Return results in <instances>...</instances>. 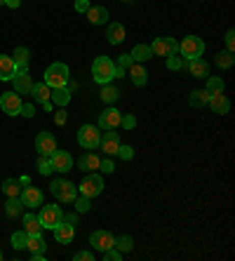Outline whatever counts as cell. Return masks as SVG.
<instances>
[{"instance_id":"34","label":"cell","mask_w":235,"mask_h":261,"mask_svg":"<svg viewBox=\"0 0 235 261\" xmlns=\"http://www.w3.org/2000/svg\"><path fill=\"white\" fill-rule=\"evenodd\" d=\"M207 101H210V94H207L205 90H193L188 94V103H191L193 109H202V106H207Z\"/></svg>"},{"instance_id":"3","label":"cell","mask_w":235,"mask_h":261,"mask_svg":"<svg viewBox=\"0 0 235 261\" xmlns=\"http://www.w3.org/2000/svg\"><path fill=\"white\" fill-rule=\"evenodd\" d=\"M202 52H205V43H202V38H198V36H186L179 43V57L184 61L198 59V57H202Z\"/></svg>"},{"instance_id":"50","label":"cell","mask_w":235,"mask_h":261,"mask_svg":"<svg viewBox=\"0 0 235 261\" xmlns=\"http://www.w3.org/2000/svg\"><path fill=\"white\" fill-rule=\"evenodd\" d=\"M66 120H68V116H66V109H59V111H57V113H55V122H57V125H59V127H61V125H66Z\"/></svg>"},{"instance_id":"24","label":"cell","mask_w":235,"mask_h":261,"mask_svg":"<svg viewBox=\"0 0 235 261\" xmlns=\"http://www.w3.org/2000/svg\"><path fill=\"white\" fill-rule=\"evenodd\" d=\"M49 101L55 103V106H59V109H66L68 103H71V90H68V85L52 90V94H49Z\"/></svg>"},{"instance_id":"6","label":"cell","mask_w":235,"mask_h":261,"mask_svg":"<svg viewBox=\"0 0 235 261\" xmlns=\"http://www.w3.org/2000/svg\"><path fill=\"white\" fill-rule=\"evenodd\" d=\"M61 217H64V212H61L59 205H40V212H38V219H40V226L42 231H52L55 226L61 224Z\"/></svg>"},{"instance_id":"39","label":"cell","mask_w":235,"mask_h":261,"mask_svg":"<svg viewBox=\"0 0 235 261\" xmlns=\"http://www.w3.org/2000/svg\"><path fill=\"white\" fill-rule=\"evenodd\" d=\"M26 238H29L26 231H14L12 238H10V243H12L14 249H26Z\"/></svg>"},{"instance_id":"33","label":"cell","mask_w":235,"mask_h":261,"mask_svg":"<svg viewBox=\"0 0 235 261\" xmlns=\"http://www.w3.org/2000/svg\"><path fill=\"white\" fill-rule=\"evenodd\" d=\"M226 90V83H223V78H219V75H207V85H205V92L207 94H221V92Z\"/></svg>"},{"instance_id":"48","label":"cell","mask_w":235,"mask_h":261,"mask_svg":"<svg viewBox=\"0 0 235 261\" xmlns=\"http://www.w3.org/2000/svg\"><path fill=\"white\" fill-rule=\"evenodd\" d=\"M61 221H66V224H71V226H78L80 214L78 212H68V214H64V217H61Z\"/></svg>"},{"instance_id":"32","label":"cell","mask_w":235,"mask_h":261,"mask_svg":"<svg viewBox=\"0 0 235 261\" xmlns=\"http://www.w3.org/2000/svg\"><path fill=\"white\" fill-rule=\"evenodd\" d=\"M26 249H31V254H45L47 243L42 240V236H29L26 238Z\"/></svg>"},{"instance_id":"51","label":"cell","mask_w":235,"mask_h":261,"mask_svg":"<svg viewBox=\"0 0 235 261\" xmlns=\"http://www.w3.org/2000/svg\"><path fill=\"white\" fill-rule=\"evenodd\" d=\"M92 259H94V254H92V252H87V249L75 252V256H73V261H92Z\"/></svg>"},{"instance_id":"9","label":"cell","mask_w":235,"mask_h":261,"mask_svg":"<svg viewBox=\"0 0 235 261\" xmlns=\"http://www.w3.org/2000/svg\"><path fill=\"white\" fill-rule=\"evenodd\" d=\"M21 94H17V92H3V97H0V109H3V113H7V116H19L21 113Z\"/></svg>"},{"instance_id":"21","label":"cell","mask_w":235,"mask_h":261,"mask_svg":"<svg viewBox=\"0 0 235 261\" xmlns=\"http://www.w3.org/2000/svg\"><path fill=\"white\" fill-rule=\"evenodd\" d=\"M106 38H109V43H111V45H120L122 40L127 38L125 26H122L120 21H111L109 29H106Z\"/></svg>"},{"instance_id":"38","label":"cell","mask_w":235,"mask_h":261,"mask_svg":"<svg viewBox=\"0 0 235 261\" xmlns=\"http://www.w3.org/2000/svg\"><path fill=\"white\" fill-rule=\"evenodd\" d=\"M73 202H75V212L78 214H85L92 210V198H87V195H78Z\"/></svg>"},{"instance_id":"57","label":"cell","mask_w":235,"mask_h":261,"mask_svg":"<svg viewBox=\"0 0 235 261\" xmlns=\"http://www.w3.org/2000/svg\"><path fill=\"white\" fill-rule=\"evenodd\" d=\"M0 5H5V0H0Z\"/></svg>"},{"instance_id":"43","label":"cell","mask_w":235,"mask_h":261,"mask_svg":"<svg viewBox=\"0 0 235 261\" xmlns=\"http://www.w3.org/2000/svg\"><path fill=\"white\" fill-rule=\"evenodd\" d=\"M120 127L122 129H134L137 127V118H134L132 113H125V116L120 118Z\"/></svg>"},{"instance_id":"46","label":"cell","mask_w":235,"mask_h":261,"mask_svg":"<svg viewBox=\"0 0 235 261\" xmlns=\"http://www.w3.org/2000/svg\"><path fill=\"white\" fill-rule=\"evenodd\" d=\"M99 170H101L103 174H113V172H115V165H113V160H111V158L101 160V163H99Z\"/></svg>"},{"instance_id":"19","label":"cell","mask_w":235,"mask_h":261,"mask_svg":"<svg viewBox=\"0 0 235 261\" xmlns=\"http://www.w3.org/2000/svg\"><path fill=\"white\" fill-rule=\"evenodd\" d=\"M207 106L212 109V113H217V116H226L230 111V101L226 99V94H212L210 101H207Z\"/></svg>"},{"instance_id":"53","label":"cell","mask_w":235,"mask_h":261,"mask_svg":"<svg viewBox=\"0 0 235 261\" xmlns=\"http://www.w3.org/2000/svg\"><path fill=\"white\" fill-rule=\"evenodd\" d=\"M5 5L10 7V10H17V7L21 5V0H5Z\"/></svg>"},{"instance_id":"8","label":"cell","mask_w":235,"mask_h":261,"mask_svg":"<svg viewBox=\"0 0 235 261\" xmlns=\"http://www.w3.org/2000/svg\"><path fill=\"white\" fill-rule=\"evenodd\" d=\"M151 49H153V55L155 57H172V55H179V43H176L174 38H169V36H165V38H155L151 43Z\"/></svg>"},{"instance_id":"29","label":"cell","mask_w":235,"mask_h":261,"mask_svg":"<svg viewBox=\"0 0 235 261\" xmlns=\"http://www.w3.org/2000/svg\"><path fill=\"white\" fill-rule=\"evenodd\" d=\"M99 97H101V101L106 103V106H113L118 99H120V90L118 87H113L109 83V85H101V92H99Z\"/></svg>"},{"instance_id":"2","label":"cell","mask_w":235,"mask_h":261,"mask_svg":"<svg viewBox=\"0 0 235 261\" xmlns=\"http://www.w3.org/2000/svg\"><path fill=\"white\" fill-rule=\"evenodd\" d=\"M68 78H71V73H68V66L66 64H61V61H55L52 66L45 68V85L49 90H57V87H66L68 85Z\"/></svg>"},{"instance_id":"12","label":"cell","mask_w":235,"mask_h":261,"mask_svg":"<svg viewBox=\"0 0 235 261\" xmlns=\"http://www.w3.org/2000/svg\"><path fill=\"white\" fill-rule=\"evenodd\" d=\"M19 200H21V205L24 207H40L42 205V200H45V195H42V191L40 189H36V186H24L21 189V193H19Z\"/></svg>"},{"instance_id":"1","label":"cell","mask_w":235,"mask_h":261,"mask_svg":"<svg viewBox=\"0 0 235 261\" xmlns=\"http://www.w3.org/2000/svg\"><path fill=\"white\" fill-rule=\"evenodd\" d=\"M92 78L99 85H109L115 78V61L111 57H97L92 61Z\"/></svg>"},{"instance_id":"14","label":"cell","mask_w":235,"mask_h":261,"mask_svg":"<svg viewBox=\"0 0 235 261\" xmlns=\"http://www.w3.org/2000/svg\"><path fill=\"white\" fill-rule=\"evenodd\" d=\"M99 146H101V151L111 158V155H115V153H118V146H120V134L113 132V129H103Z\"/></svg>"},{"instance_id":"54","label":"cell","mask_w":235,"mask_h":261,"mask_svg":"<svg viewBox=\"0 0 235 261\" xmlns=\"http://www.w3.org/2000/svg\"><path fill=\"white\" fill-rule=\"evenodd\" d=\"M125 73H127V68H122V66L115 64V78H125Z\"/></svg>"},{"instance_id":"16","label":"cell","mask_w":235,"mask_h":261,"mask_svg":"<svg viewBox=\"0 0 235 261\" xmlns=\"http://www.w3.org/2000/svg\"><path fill=\"white\" fill-rule=\"evenodd\" d=\"M184 66H186V71L191 73L193 78H207V75H210V64H207L202 57H198V59H186Z\"/></svg>"},{"instance_id":"4","label":"cell","mask_w":235,"mask_h":261,"mask_svg":"<svg viewBox=\"0 0 235 261\" xmlns=\"http://www.w3.org/2000/svg\"><path fill=\"white\" fill-rule=\"evenodd\" d=\"M49 189L59 202H73L78 198V186H73L71 181H64V179H52Z\"/></svg>"},{"instance_id":"45","label":"cell","mask_w":235,"mask_h":261,"mask_svg":"<svg viewBox=\"0 0 235 261\" xmlns=\"http://www.w3.org/2000/svg\"><path fill=\"white\" fill-rule=\"evenodd\" d=\"M223 40H226V49H228V52H233V49H235V31H233V29L226 31Z\"/></svg>"},{"instance_id":"23","label":"cell","mask_w":235,"mask_h":261,"mask_svg":"<svg viewBox=\"0 0 235 261\" xmlns=\"http://www.w3.org/2000/svg\"><path fill=\"white\" fill-rule=\"evenodd\" d=\"M129 80H132L137 87H144L148 83V71H146L144 64H137L134 61L132 66H129Z\"/></svg>"},{"instance_id":"49","label":"cell","mask_w":235,"mask_h":261,"mask_svg":"<svg viewBox=\"0 0 235 261\" xmlns=\"http://www.w3.org/2000/svg\"><path fill=\"white\" fill-rule=\"evenodd\" d=\"M132 64H134L132 55H127V52H125V55H120V57H118V66H122V68H129V66H132Z\"/></svg>"},{"instance_id":"26","label":"cell","mask_w":235,"mask_h":261,"mask_svg":"<svg viewBox=\"0 0 235 261\" xmlns=\"http://www.w3.org/2000/svg\"><path fill=\"white\" fill-rule=\"evenodd\" d=\"M129 55H132V59L137 61V64H146L148 59H153V57H155V55H153V49H151V45H144V43L134 45V49L129 52Z\"/></svg>"},{"instance_id":"25","label":"cell","mask_w":235,"mask_h":261,"mask_svg":"<svg viewBox=\"0 0 235 261\" xmlns=\"http://www.w3.org/2000/svg\"><path fill=\"white\" fill-rule=\"evenodd\" d=\"M21 219H24V231L29 233V236H42V226H40L38 214L29 212V214H21Z\"/></svg>"},{"instance_id":"52","label":"cell","mask_w":235,"mask_h":261,"mask_svg":"<svg viewBox=\"0 0 235 261\" xmlns=\"http://www.w3.org/2000/svg\"><path fill=\"white\" fill-rule=\"evenodd\" d=\"M90 10V0H75V12H87Z\"/></svg>"},{"instance_id":"37","label":"cell","mask_w":235,"mask_h":261,"mask_svg":"<svg viewBox=\"0 0 235 261\" xmlns=\"http://www.w3.org/2000/svg\"><path fill=\"white\" fill-rule=\"evenodd\" d=\"M214 64H217L219 68H230L235 64V55H233V52H228V49L217 52V57H214Z\"/></svg>"},{"instance_id":"55","label":"cell","mask_w":235,"mask_h":261,"mask_svg":"<svg viewBox=\"0 0 235 261\" xmlns=\"http://www.w3.org/2000/svg\"><path fill=\"white\" fill-rule=\"evenodd\" d=\"M52 106H55V103H52V101H45V103H42V109H45V111H49V113H52Z\"/></svg>"},{"instance_id":"20","label":"cell","mask_w":235,"mask_h":261,"mask_svg":"<svg viewBox=\"0 0 235 261\" xmlns=\"http://www.w3.org/2000/svg\"><path fill=\"white\" fill-rule=\"evenodd\" d=\"M17 64L10 55H0V80H12L17 75Z\"/></svg>"},{"instance_id":"44","label":"cell","mask_w":235,"mask_h":261,"mask_svg":"<svg viewBox=\"0 0 235 261\" xmlns=\"http://www.w3.org/2000/svg\"><path fill=\"white\" fill-rule=\"evenodd\" d=\"M122 256H125V254H122V252H118L115 247H111V249H106V252H103V259H106V261H120Z\"/></svg>"},{"instance_id":"36","label":"cell","mask_w":235,"mask_h":261,"mask_svg":"<svg viewBox=\"0 0 235 261\" xmlns=\"http://www.w3.org/2000/svg\"><path fill=\"white\" fill-rule=\"evenodd\" d=\"M113 247L118 249V252H122V254H129V252L134 249V238L132 236H118Z\"/></svg>"},{"instance_id":"56","label":"cell","mask_w":235,"mask_h":261,"mask_svg":"<svg viewBox=\"0 0 235 261\" xmlns=\"http://www.w3.org/2000/svg\"><path fill=\"white\" fill-rule=\"evenodd\" d=\"M31 259L33 261H45V254H31Z\"/></svg>"},{"instance_id":"59","label":"cell","mask_w":235,"mask_h":261,"mask_svg":"<svg viewBox=\"0 0 235 261\" xmlns=\"http://www.w3.org/2000/svg\"><path fill=\"white\" fill-rule=\"evenodd\" d=\"M0 259H3V252H0Z\"/></svg>"},{"instance_id":"10","label":"cell","mask_w":235,"mask_h":261,"mask_svg":"<svg viewBox=\"0 0 235 261\" xmlns=\"http://www.w3.org/2000/svg\"><path fill=\"white\" fill-rule=\"evenodd\" d=\"M120 118H122V113L115 106H109L106 111H101L99 113V122H97V127L101 129H115V127H120Z\"/></svg>"},{"instance_id":"35","label":"cell","mask_w":235,"mask_h":261,"mask_svg":"<svg viewBox=\"0 0 235 261\" xmlns=\"http://www.w3.org/2000/svg\"><path fill=\"white\" fill-rule=\"evenodd\" d=\"M21 181L19 179H5L3 181V193L7 195V198H19V193H21Z\"/></svg>"},{"instance_id":"42","label":"cell","mask_w":235,"mask_h":261,"mask_svg":"<svg viewBox=\"0 0 235 261\" xmlns=\"http://www.w3.org/2000/svg\"><path fill=\"white\" fill-rule=\"evenodd\" d=\"M167 68L169 71H181V68H184V59H181L179 55L167 57Z\"/></svg>"},{"instance_id":"7","label":"cell","mask_w":235,"mask_h":261,"mask_svg":"<svg viewBox=\"0 0 235 261\" xmlns=\"http://www.w3.org/2000/svg\"><path fill=\"white\" fill-rule=\"evenodd\" d=\"M101 191H103V179L97 172H87V176H85L78 186V193L87 195V198H97V195H101Z\"/></svg>"},{"instance_id":"22","label":"cell","mask_w":235,"mask_h":261,"mask_svg":"<svg viewBox=\"0 0 235 261\" xmlns=\"http://www.w3.org/2000/svg\"><path fill=\"white\" fill-rule=\"evenodd\" d=\"M85 14H87V19H90L92 26H103V24H109V10H106V7H101V5L90 7V10H87Z\"/></svg>"},{"instance_id":"27","label":"cell","mask_w":235,"mask_h":261,"mask_svg":"<svg viewBox=\"0 0 235 261\" xmlns=\"http://www.w3.org/2000/svg\"><path fill=\"white\" fill-rule=\"evenodd\" d=\"M29 94H33V101H36V103H45V101H49L52 90H49L45 83H33V87H31Z\"/></svg>"},{"instance_id":"15","label":"cell","mask_w":235,"mask_h":261,"mask_svg":"<svg viewBox=\"0 0 235 261\" xmlns=\"http://www.w3.org/2000/svg\"><path fill=\"white\" fill-rule=\"evenodd\" d=\"M90 245L97 249V252H106V249H111L115 245V236L109 231H94L90 236Z\"/></svg>"},{"instance_id":"40","label":"cell","mask_w":235,"mask_h":261,"mask_svg":"<svg viewBox=\"0 0 235 261\" xmlns=\"http://www.w3.org/2000/svg\"><path fill=\"white\" fill-rule=\"evenodd\" d=\"M38 172L42 176L52 174V163H49V155H38Z\"/></svg>"},{"instance_id":"13","label":"cell","mask_w":235,"mask_h":261,"mask_svg":"<svg viewBox=\"0 0 235 261\" xmlns=\"http://www.w3.org/2000/svg\"><path fill=\"white\" fill-rule=\"evenodd\" d=\"M49 163H52V170H55V172H61V174H66V172L73 170V158H71V153L59 151V148H57V151L49 155Z\"/></svg>"},{"instance_id":"31","label":"cell","mask_w":235,"mask_h":261,"mask_svg":"<svg viewBox=\"0 0 235 261\" xmlns=\"http://www.w3.org/2000/svg\"><path fill=\"white\" fill-rule=\"evenodd\" d=\"M24 214V205H21V200L19 198H7L5 202V217L7 219H17Z\"/></svg>"},{"instance_id":"5","label":"cell","mask_w":235,"mask_h":261,"mask_svg":"<svg viewBox=\"0 0 235 261\" xmlns=\"http://www.w3.org/2000/svg\"><path fill=\"white\" fill-rule=\"evenodd\" d=\"M99 141H101V129L97 125H83L78 129V144L83 146L85 151H94L99 148Z\"/></svg>"},{"instance_id":"47","label":"cell","mask_w":235,"mask_h":261,"mask_svg":"<svg viewBox=\"0 0 235 261\" xmlns=\"http://www.w3.org/2000/svg\"><path fill=\"white\" fill-rule=\"evenodd\" d=\"M19 116L33 118L36 116V103H21V113H19Z\"/></svg>"},{"instance_id":"28","label":"cell","mask_w":235,"mask_h":261,"mask_svg":"<svg viewBox=\"0 0 235 261\" xmlns=\"http://www.w3.org/2000/svg\"><path fill=\"white\" fill-rule=\"evenodd\" d=\"M12 59H14V64H17V68L19 71H29V61H31V52H29V47H17L14 49V55H12Z\"/></svg>"},{"instance_id":"58","label":"cell","mask_w":235,"mask_h":261,"mask_svg":"<svg viewBox=\"0 0 235 261\" xmlns=\"http://www.w3.org/2000/svg\"><path fill=\"white\" fill-rule=\"evenodd\" d=\"M122 3H132V0H122Z\"/></svg>"},{"instance_id":"18","label":"cell","mask_w":235,"mask_h":261,"mask_svg":"<svg viewBox=\"0 0 235 261\" xmlns=\"http://www.w3.org/2000/svg\"><path fill=\"white\" fill-rule=\"evenodd\" d=\"M12 85L17 94H29L31 87H33V78H31L29 71H17V75L12 78Z\"/></svg>"},{"instance_id":"17","label":"cell","mask_w":235,"mask_h":261,"mask_svg":"<svg viewBox=\"0 0 235 261\" xmlns=\"http://www.w3.org/2000/svg\"><path fill=\"white\" fill-rule=\"evenodd\" d=\"M52 231H55V240L59 245H71L73 240H75V226L66 224V221H61V224L55 226Z\"/></svg>"},{"instance_id":"41","label":"cell","mask_w":235,"mask_h":261,"mask_svg":"<svg viewBox=\"0 0 235 261\" xmlns=\"http://www.w3.org/2000/svg\"><path fill=\"white\" fill-rule=\"evenodd\" d=\"M115 155H118V158H122L127 163V160H132L134 158V148L132 146H118V153H115Z\"/></svg>"},{"instance_id":"30","label":"cell","mask_w":235,"mask_h":261,"mask_svg":"<svg viewBox=\"0 0 235 261\" xmlns=\"http://www.w3.org/2000/svg\"><path fill=\"white\" fill-rule=\"evenodd\" d=\"M99 163H101L99 155H94V153H85L83 158L78 160V167L83 172H94V170H99Z\"/></svg>"},{"instance_id":"11","label":"cell","mask_w":235,"mask_h":261,"mask_svg":"<svg viewBox=\"0 0 235 261\" xmlns=\"http://www.w3.org/2000/svg\"><path fill=\"white\" fill-rule=\"evenodd\" d=\"M36 151L38 155H52V153L57 151V139L52 132H38L36 134Z\"/></svg>"}]
</instances>
